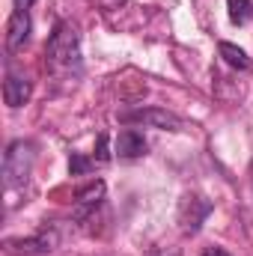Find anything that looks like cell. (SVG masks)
Returning a JSON list of instances; mask_svg holds the SVG:
<instances>
[{
  "label": "cell",
  "mask_w": 253,
  "mask_h": 256,
  "mask_svg": "<svg viewBox=\"0 0 253 256\" xmlns=\"http://www.w3.org/2000/svg\"><path fill=\"white\" fill-rule=\"evenodd\" d=\"M92 161H98V164H108V161H110V152H108V134H98V143H96V155H92Z\"/></svg>",
  "instance_id": "obj_13"
},
{
  "label": "cell",
  "mask_w": 253,
  "mask_h": 256,
  "mask_svg": "<svg viewBox=\"0 0 253 256\" xmlns=\"http://www.w3.org/2000/svg\"><path fill=\"white\" fill-rule=\"evenodd\" d=\"M92 167H96V161H92V158H84V155H78V152H74L72 161H68V173H72V176H86Z\"/></svg>",
  "instance_id": "obj_12"
},
{
  "label": "cell",
  "mask_w": 253,
  "mask_h": 256,
  "mask_svg": "<svg viewBox=\"0 0 253 256\" xmlns=\"http://www.w3.org/2000/svg\"><path fill=\"white\" fill-rule=\"evenodd\" d=\"M208 214H212V202H206V200H200V196H190V194L182 200V206H179V224H182L185 232H196L200 224H202Z\"/></svg>",
  "instance_id": "obj_5"
},
{
  "label": "cell",
  "mask_w": 253,
  "mask_h": 256,
  "mask_svg": "<svg viewBox=\"0 0 253 256\" xmlns=\"http://www.w3.org/2000/svg\"><path fill=\"white\" fill-rule=\"evenodd\" d=\"M202 256H230V254H226L224 248H206V250H202Z\"/></svg>",
  "instance_id": "obj_14"
},
{
  "label": "cell",
  "mask_w": 253,
  "mask_h": 256,
  "mask_svg": "<svg viewBox=\"0 0 253 256\" xmlns=\"http://www.w3.org/2000/svg\"><path fill=\"white\" fill-rule=\"evenodd\" d=\"M33 3H36V0H15V6H18V9H30Z\"/></svg>",
  "instance_id": "obj_15"
},
{
  "label": "cell",
  "mask_w": 253,
  "mask_h": 256,
  "mask_svg": "<svg viewBox=\"0 0 253 256\" xmlns=\"http://www.w3.org/2000/svg\"><path fill=\"white\" fill-rule=\"evenodd\" d=\"M102 200H104V182H90L86 188H80V191L74 194V202H78L74 218H84V214L92 212Z\"/></svg>",
  "instance_id": "obj_9"
},
{
  "label": "cell",
  "mask_w": 253,
  "mask_h": 256,
  "mask_svg": "<svg viewBox=\"0 0 253 256\" xmlns=\"http://www.w3.org/2000/svg\"><path fill=\"white\" fill-rule=\"evenodd\" d=\"M146 149L149 146H146V140H143L140 131H134V128L120 131V137H116V155L120 158H143Z\"/></svg>",
  "instance_id": "obj_8"
},
{
  "label": "cell",
  "mask_w": 253,
  "mask_h": 256,
  "mask_svg": "<svg viewBox=\"0 0 253 256\" xmlns=\"http://www.w3.org/2000/svg\"><path fill=\"white\" fill-rule=\"evenodd\" d=\"M30 164H33V149H30V143H24V140L9 143V149H6V155H3V176H6V185H9V188L24 185V179L30 176Z\"/></svg>",
  "instance_id": "obj_2"
},
{
  "label": "cell",
  "mask_w": 253,
  "mask_h": 256,
  "mask_svg": "<svg viewBox=\"0 0 253 256\" xmlns=\"http://www.w3.org/2000/svg\"><path fill=\"white\" fill-rule=\"evenodd\" d=\"M30 92H33V84H30L27 78H21V74H6V80H3V98H6L9 108L27 104V102H30Z\"/></svg>",
  "instance_id": "obj_7"
},
{
  "label": "cell",
  "mask_w": 253,
  "mask_h": 256,
  "mask_svg": "<svg viewBox=\"0 0 253 256\" xmlns=\"http://www.w3.org/2000/svg\"><path fill=\"white\" fill-rule=\"evenodd\" d=\"M120 120L128 126H149V128H164V131H182L185 122L182 116L164 110V108H137V110H126L120 114Z\"/></svg>",
  "instance_id": "obj_3"
},
{
  "label": "cell",
  "mask_w": 253,
  "mask_h": 256,
  "mask_svg": "<svg viewBox=\"0 0 253 256\" xmlns=\"http://www.w3.org/2000/svg\"><path fill=\"white\" fill-rule=\"evenodd\" d=\"M30 27H33V24H30L27 9H15V12L9 15V24H6V45H9V51H18V48L27 45Z\"/></svg>",
  "instance_id": "obj_6"
},
{
  "label": "cell",
  "mask_w": 253,
  "mask_h": 256,
  "mask_svg": "<svg viewBox=\"0 0 253 256\" xmlns=\"http://www.w3.org/2000/svg\"><path fill=\"white\" fill-rule=\"evenodd\" d=\"M6 250L15 256H45L57 248V232H39V236H30V238H6L3 242Z\"/></svg>",
  "instance_id": "obj_4"
},
{
  "label": "cell",
  "mask_w": 253,
  "mask_h": 256,
  "mask_svg": "<svg viewBox=\"0 0 253 256\" xmlns=\"http://www.w3.org/2000/svg\"><path fill=\"white\" fill-rule=\"evenodd\" d=\"M45 63L54 72H68L80 66V39L72 24H57L48 45H45Z\"/></svg>",
  "instance_id": "obj_1"
},
{
  "label": "cell",
  "mask_w": 253,
  "mask_h": 256,
  "mask_svg": "<svg viewBox=\"0 0 253 256\" xmlns=\"http://www.w3.org/2000/svg\"><path fill=\"white\" fill-rule=\"evenodd\" d=\"M226 6H230V18H232V24H248L253 15V3L250 0H226Z\"/></svg>",
  "instance_id": "obj_11"
},
{
  "label": "cell",
  "mask_w": 253,
  "mask_h": 256,
  "mask_svg": "<svg viewBox=\"0 0 253 256\" xmlns=\"http://www.w3.org/2000/svg\"><path fill=\"white\" fill-rule=\"evenodd\" d=\"M220 57L232 66V68H238V72H248V68L253 66L250 57H248L238 45H232V42H220Z\"/></svg>",
  "instance_id": "obj_10"
}]
</instances>
